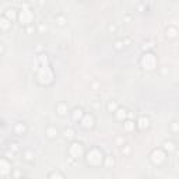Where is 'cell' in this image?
<instances>
[{
	"instance_id": "cell-1",
	"label": "cell",
	"mask_w": 179,
	"mask_h": 179,
	"mask_svg": "<svg viewBox=\"0 0 179 179\" xmlns=\"http://www.w3.org/2000/svg\"><path fill=\"white\" fill-rule=\"evenodd\" d=\"M37 78L41 84H49L53 80V73L49 69V66H41L37 71Z\"/></svg>"
},
{
	"instance_id": "cell-2",
	"label": "cell",
	"mask_w": 179,
	"mask_h": 179,
	"mask_svg": "<svg viewBox=\"0 0 179 179\" xmlns=\"http://www.w3.org/2000/svg\"><path fill=\"white\" fill-rule=\"evenodd\" d=\"M87 164L90 165H99L102 162V159H104V154H102L101 150H98V148H91V150L87 153Z\"/></svg>"
},
{
	"instance_id": "cell-3",
	"label": "cell",
	"mask_w": 179,
	"mask_h": 179,
	"mask_svg": "<svg viewBox=\"0 0 179 179\" xmlns=\"http://www.w3.org/2000/svg\"><path fill=\"white\" fill-rule=\"evenodd\" d=\"M18 18H20L21 24L29 25L31 23H32L34 14H32V11H31V10L27 7V4H23V7H21V11H20V14H18Z\"/></svg>"
},
{
	"instance_id": "cell-4",
	"label": "cell",
	"mask_w": 179,
	"mask_h": 179,
	"mask_svg": "<svg viewBox=\"0 0 179 179\" xmlns=\"http://www.w3.org/2000/svg\"><path fill=\"white\" fill-rule=\"evenodd\" d=\"M141 66L144 67L146 70H153L157 66V59L153 53H144L141 57Z\"/></svg>"
},
{
	"instance_id": "cell-5",
	"label": "cell",
	"mask_w": 179,
	"mask_h": 179,
	"mask_svg": "<svg viewBox=\"0 0 179 179\" xmlns=\"http://www.w3.org/2000/svg\"><path fill=\"white\" fill-rule=\"evenodd\" d=\"M150 159H151V162L155 164V165H161L165 161V151L161 150V148H157V150H154L151 153Z\"/></svg>"
},
{
	"instance_id": "cell-6",
	"label": "cell",
	"mask_w": 179,
	"mask_h": 179,
	"mask_svg": "<svg viewBox=\"0 0 179 179\" xmlns=\"http://www.w3.org/2000/svg\"><path fill=\"white\" fill-rule=\"evenodd\" d=\"M83 144L81 143H77V141H74L70 144L69 147V155L71 157V158H78V157H81L83 154Z\"/></svg>"
},
{
	"instance_id": "cell-7",
	"label": "cell",
	"mask_w": 179,
	"mask_h": 179,
	"mask_svg": "<svg viewBox=\"0 0 179 179\" xmlns=\"http://www.w3.org/2000/svg\"><path fill=\"white\" fill-rule=\"evenodd\" d=\"M10 171H11V165H10V162H8L7 159L0 158V176L8 175Z\"/></svg>"
},
{
	"instance_id": "cell-8",
	"label": "cell",
	"mask_w": 179,
	"mask_h": 179,
	"mask_svg": "<svg viewBox=\"0 0 179 179\" xmlns=\"http://www.w3.org/2000/svg\"><path fill=\"white\" fill-rule=\"evenodd\" d=\"M81 126L84 127V129H90V127H93L94 125V118H93V115H90V114H84V116L81 118Z\"/></svg>"
},
{
	"instance_id": "cell-9",
	"label": "cell",
	"mask_w": 179,
	"mask_h": 179,
	"mask_svg": "<svg viewBox=\"0 0 179 179\" xmlns=\"http://www.w3.org/2000/svg\"><path fill=\"white\" fill-rule=\"evenodd\" d=\"M148 126H150V119L147 118V116H144V115H141L137 119V127L140 130H146Z\"/></svg>"
},
{
	"instance_id": "cell-10",
	"label": "cell",
	"mask_w": 179,
	"mask_h": 179,
	"mask_svg": "<svg viewBox=\"0 0 179 179\" xmlns=\"http://www.w3.org/2000/svg\"><path fill=\"white\" fill-rule=\"evenodd\" d=\"M127 116V111L125 108H118V109L115 111V118L118 119V120H125Z\"/></svg>"
},
{
	"instance_id": "cell-11",
	"label": "cell",
	"mask_w": 179,
	"mask_h": 179,
	"mask_svg": "<svg viewBox=\"0 0 179 179\" xmlns=\"http://www.w3.org/2000/svg\"><path fill=\"white\" fill-rule=\"evenodd\" d=\"M83 116H84V112H83L81 108H76V109L71 112V118H73V120H76V122L81 120Z\"/></svg>"
},
{
	"instance_id": "cell-12",
	"label": "cell",
	"mask_w": 179,
	"mask_h": 179,
	"mask_svg": "<svg viewBox=\"0 0 179 179\" xmlns=\"http://www.w3.org/2000/svg\"><path fill=\"white\" fill-rule=\"evenodd\" d=\"M25 130H27V127H25V125L23 122H18L16 126H14V132H16L17 134H24Z\"/></svg>"
},
{
	"instance_id": "cell-13",
	"label": "cell",
	"mask_w": 179,
	"mask_h": 179,
	"mask_svg": "<svg viewBox=\"0 0 179 179\" xmlns=\"http://www.w3.org/2000/svg\"><path fill=\"white\" fill-rule=\"evenodd\" d=\"M11 25V21L7 20L6 17H0V28L2 29H8Z\"/></svg>"
},
{
	"instance_id": "cell-14",
	"label": "cell",
	"mask_w": 179,
	"mask_h": 179,
	"mask_svg": "<svg viewBox=\"0 0 179 179\" xmlns=\"http://www.w3.org/2000/svg\"><path fill=\"white\" fill-rule=\"evenodd\" d=\"M134 126H136V123H134L132 119H127V120L123 122V127H125V130L126 132H132L134 129Z\"/></svg>"
},
{
	"instance_id": "cell-15",
	"label": "cell",
	"mask_w": 179,
	"mask_h": 179,
	"mask_svg": "<svg viewBox=\"0 0 179 179\" xmlns=\"http://www.w3.org/2000/svg\"><path fill=\"white\" fill-rule=\"evenodd\" d=\"M164 150L168 151V153H172V151L175 150V143L171 141V140H167V141H164Z\"/></svg>"
},
{
	"instance_id": "cell-16",
	"label": "cell",
	"mask_w": 179,
	"mask_h": 179,
	"mask_svg": "<svg viewBox=\"0 0 179 179\" xmlns=\"http://www.w3.org/2000/svg\"><path fill=\"white\" fill-rule=\"evenodd\" d=\"M56 111L60 116H65V115L67 114V105H66V104H59V105L56 106Z\"/></svg>"
},
{
	"instance_id": "cell-17",
	"label": "cell",
	"mask_w": 179,
	"mask_h": 179,
	"mask_svg": "<svg viewBox=\"0 0 179 179\" xmlns=\"http://www.w3.org/2000/svg\"><path fill=\"white\" fill-rule=\"evenodd\" d=\"M46 136H48L49 138H55L57 136V130L55 129V127L52 126H49L48 129H46Z\"/></svg>"
},
{
	"instance_id": "cell-18",
	"label": "cell",
	"mask_w": 179,
	"mask_h": 179,
	"mask_svg": "<svg viewBox=\"0 0 179 179\" xmlns=\"http://www.w3.org/2000/svg\"><path fill=\"white\" fill-rule=\"evenodd\" d=\"M63 136H65V138H73L74 137V130L71 129V127H67V129H65L63 130Z\"/></svg>"
},
{
	"instance_id": "cell-19",
	"label": "cell",
	"mask_w": 179,
	"mask_h": 179,
	"mask_svg": "<svg viewBox=\"0 0 179 179\" xmlns=\"http://www.w3.org/2000/svg\"><path fill=\"white\" fill-rule=\"evenodd\" d=\"M176 34H178V31H176L175 27H168L167 28V37L168 38H175Z\"/></svg>"
},
{
	"instance_id": "cell-20",
	"label": "cell",
	"mask_w": 179,
	"mask_h": 179,
	"mask_svg": "<svg viewBox=\"0 0 179 179\" xmlns=\"http://www.w3.org/2000/svg\"><path fill=\"white\" fill-rule=\"evenodd\" d=\"M6 18H7V20H10L11 21L13 18H14V17H16V10H14V8H7V11H6Z\"/></svg>"
},
{
	"instance_id": "cell-21",
	"label": "cell",
	"mask_w": 179,
	"mask_h": 179,
	"mask_svg": "<svg viewBox=\"0 0 179 179\" xmlns=\"http://www.w3.org/2000/svg\"><path fill=\"white\" fill-rule=\"evenodd\" d=\"M106 108H108L109 112H115V111L118 109V102L116 101H109L108 102V105H106Z\"/></svg>"
},
{
	"instance_id": "cell-22",
	"label": "cell",
	"mask_w": 179,
	"mask_h": 179,
	"mask_svg": "<svg viewBox=\"0 0 179 179\" xmlns=\"http://www.w3.org/2000/svg\"><path fill=\"white\" fill-rule=\"evenodd\" d=\"M34 157H35V155H34V153L31 150H28V151H25L24 153V159L25 161H32Z\"/></svg>"
},
{
	"instance_id": "cell-23",
	"label": "cell",
	"mask_w": 179,
	"mask_h": 179,
	"mask_svg": "<svg viewBox=\"0 0 179 179\" xmlns=\"http://www.w3.org/2000/svg\"><path fill=\"white\" fill-rule=\"evenodd\" d=\"M56 23L59 25H65L66 23H67V18H66L65 16H60V14H59V16H56Z\"/></svg>"
},
{
	"instance_id": "cell-24",
	"label": "cell",
	"mask_w": 179,
	"mask_h": 179,
	"mask_svg": "<svg viewBox=\"0 0 179 179\" xmlns=\"http://www.w3.org/2000/svg\"><path fill=\"white\" fill-rule=\"evenodd\" d=\"M115 165V159L112 157H106L105 158V167L106 168H112Z\"/></svg>"
},
{
	"instance_id": "cell-25",
	"label": "cell",
	"mask_w": 179,
	"mask_h": 179,
	"mask_svg": "<svg viewBox=\"0 0 179 179\" xmlns=\"http://www.w3.org/2000/svg\"><path fill=\"white\" fill-rule=\"evenodd\" d=\"M49 179H65V178H63L59 172H52V174L49 175Z\"/></svg>"
},
{
	"instance_id": "cell-26",
	"label": "cell",
	"mask_w": 179,
	"mask_h": 179,
	"mask_svg": "<svg viewBox=\"0 0 179 179\" xmlns=\"http://www.w3.org/2000/svg\"><path fill=\"white\" fill-rule=\"evenodd\" d=\"M39 62L42 63V66H48V57H46V55H41L39 56Z\"/></svg>"
},
{
	"instance_id": "cell-27",
	"label": "cell",
	"mask_w": 179,
	"mask_h": 179,
	"mask_svg": "<svg viewBox=\"0 0 179 179\" xmlns=\"http://www.w3.org/2000/svg\"><path fill=\"white\" fill-rule=\"evenodd\" d=\"M123 45H125V42H123V41H116V42H115V48H116V49H122Z\"/></svg>"
},
{
	"instance_id": "cell-28",
	"label": "cell",
	"mask_w": 179,
	"mask_h": 179,
	"mask_svg": "<svg viewBox=\"0 0 179 179\" xmlns=\"http://www.w3.org/2000/svg\"><path fill=\"white\" fill-rule=\"evenodd\" d=\"M171 127H172V132H174V133H176V132H178V123H176V122H172L171 123Z\"/></svg>"
},
{
	"instance_id": "cell-29",
	"label": "cell",
	"mask_w": 179,
	"mask_h": 179,
	"mask_svg": "<svg viewBox=\"0 0 179 179\" xmlns=\"http://www.w3.org/2000/svg\"><path fill=\"white\" fill-rule=\"evenodd\" d=\"M122 151H123V153H125V154H129V153H130V147H129V146H125V147H123V148H122Z\"/></svg>"
},
{
	"instance_id": "cell-30",
	"label": "cell",
	"mask_w": 179,
	"mask_h": 179,
	"mask_svg": "<svg viewBox=\"0 0 179 179\" xmlns=\"http://www.w3.org/2000/svg\"><path fill=\"white\" fill-rule=\"evenodd\" d=\"M108 29H109L111 32H115V31H116V27H115L114 24H109L108 25Z\"/></svg>"
},
{
	"instance_id": "cell-31",
	"label": "cell",
	"mask_w": 179,
	"mask_h": 179,
	"mask_svg": "<svg viewBox=\"0 0 179 179\" xmlns=\"http://www.w3.org/2000/svg\"><path fill=\"white\" fill-rule=\"evenodd\" d=\"M11 148H13L14 151H18V150H20V147H18V144H17V143H13V144H11Z\"/></svg>"
},
{
	"instance_id": "cell-32",
	"label": "cell",
	"mask_w": 179,
	"mask_h": 179,
	"mask_svg": "<svg viewBox=\"0 0 179 179\" xmlns=\"http://www.w3.org/2000/svg\"><path fill=\"white\" fill-rule=\"evenodd\" d=\"M46 28H48V27H46L45 24H41V25H39V31H42V32H44V31H46Z\"/></svg>"
},
{
	"instance_id": "cell-33",
	"label": "cell",
	"mask_w": 179,
	"mask_h": 179,
	"mask_svg": "<svg viewBox=\"0 0 179 179\" xmlns=\"http://www.w3.org/2000/svg\"><path fill=\"white\" fill-rule=\"evenodd\" d=\"M6 155H7L8 158H13V155H14V153H13V151H11V153H10V151H7V153H6Z\"/></svg>"
},
{
	"instance_id": "cell-34",
	"label": "cell",
	"mask_w": 179,
	"mask_h": 179,
	"mask_svg": "<svg viewBox=\"0 0 179 179\" xmlns=\"http://www.w3.org/2000/svg\"><path fill=\"white\" fill-rule=\"evenodd\" d=\"M116 141H118L119 144H120V143H123V141H125V140H123L122 137H118V138H116Z\"/></svg>"
},
{
	"instance_id": "cell-35",
	"label": "cell",
	"mask_w": 179,
	"mask_h": 179,
	"mask_svg": "<svg viewBox=\"0 0 179 179\" xmlns=\"http://www.w3.org/2000/svg\"><path fill=\"white\" fill-rule=\"evenodd\" d=\"M3 50H4V48H3V44H2V42H0V55H2V53H3Z\"/></svg>"
},
{
	"instance_id": "cell-36",
	"label": "cell",
	"mask_w": 179,
	"mask_h": 179,
	"mask_svg": "<svg viewBox=\"0 0 179 179\" xmlns=\"http://www.w3.org/2000/svg\"><path fill=\"white\" fill-rule=\"evenodd\" d=\"M32 29H34V28H32V25L29 24V25H28V29H27V31H28V32H31V31H32Z\"/></svg>"
},
{
	"instance_id": "cell-37",
	"label": "cell",
	"mask_w": 179,
	"mask_h": 179,
	"mask_svg": "<svg viewBox=\"0 0 179 179\" xmlns=\"http://www.w3.org/2000/svg\"><path fill=\"white\" fill-rule=\"evenodd\" d=\"M21 179H23V178H21Z\"/></svg>"
}]
</instances>
